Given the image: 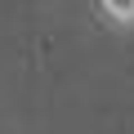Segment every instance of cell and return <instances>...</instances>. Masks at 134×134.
I'll list each match as a JSON object with an SVG mask.
<instances>
[{
	"instance_id": "obj_1",
	"label": "cell",
	"mask_w": 134,
	"mask_h": 134,
	"mask_svg": "<svg viewBox=\"0 0 134 134\" xmlns=\"http://www.w3.org/2000/svg\"><path fill=\"white\" fill-rule=\"evenodd\" d=\"M94 5H98V14H103L107 27L134 31V0H94Z\"/></svg>"
}]
</instances>
